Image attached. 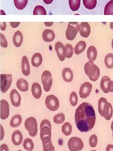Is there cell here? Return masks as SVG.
<instances>
[{"label": "cell", "mask_w": 113, "mask_h": 151, "mask_svg": "<svg viewBox=\"0 0 113 151\" xmlns=\"http://www.w3.org/2000/svg\"><path fill=\"white\" fill-rule=\"evenodd\" d=\"M112 47L113 49V38L112 39Z\"/></svg>", "instance_id": "obj_48"}, {"label": "cell", "mask_w": 113, "mask_h": 151, "mask_svg": "<svg viewBox=\"0 0 113 151\" xmlns=\"http://www.w3.org/2000/svg\"><path fill=\"white\" fill-rule=\"evenodd\" d=\"M92 88V84L88 82H86L82 84L79 91L80 97L82 99L87 98L90 95Z\"/></svg>", "instance_id": "obj_11"}, {"label": "cell", "mask_w": 113, "mask_h": 151, "mask_svg": "<svg viewBox=\"0 0 113 151\" xmlns=\"http://www.w3.org/2000/svg\"><path fill=\"white\" fill-rule=\"evenodd\" d=\"M69 100L70 103L73 106H76L78 102V97L77 93L72 91L70 95Z\"/></svg>", "instance_id": "obj_38"}, {"label": "cell", "mask_w": 113, "mask_h": 151, "mask_svg": "<svg viewBox=\"0 0 113 151\" xmlns=\"http://www.w3.org/2000/svg\"><path fill=\"white\" fill-rule=\"evenodd\" d=\"M79 29L78 22H69L66 30V35L67 40H72L75 37Z\"/></svg>", "instance_id": "obj_5"}, {"label": "cell", "mask_w": 113, "mask_h": 151, "mask_svg": "<svg viewBox=\"0 0 113 151\" xmlns=\"http://www.w3.org/2000/svg\"><path fill=\"white\" fill-rule=\"evenodd\" d=\"M68 146L70 150L77 151L82 150L84 147V143L80 138L72 137L68 141Z\"/></svg>", "instance_id": "obj_7"}, {"label": "cell", "mask_w": 113, "mask_h": 151, "mask_svg": "<svg viewBox=\"0 0 113 151\" xmlns=\"http://www.w3.org/2000/svg\"><path fill=\"white\" fill-rule=\"evenodd\" d=\"M34 15H46V12L44 7L41 5H37L33 10Z\"/></svg>", "instance_id": "obj_35"}, {"label": "cell", "mask_w": 113, "mask_h": 151, "mask_svg": "<svg viewBox=\"0 0 113 151\" xmlns=\"http://www.w3.org/2000/svg\"><path fill=\"white\" fill-rule=\"evenodd\" d=\"M42 36L43 40L45 41L48 42L52 41L55 37L54 32L52 30L49 29L44 30Z\"/></svg>", "instance_id": "obj_18"}, {"label": "cell", "mask_w": 113, "mask_h": 151, "mask_svg": "<svg viewBox=\"0 0 113 151\" xmlns=\"http://www.w3.org/2000/svg\"><path fill=\"white\" fill-rule=\"evenodd\" d=\"M65 120V116L62 113H59L55 115L53 118L54 122L57 124H62Z\"/></svg>", "instance_id": "obj_36"}, {"label": "cell", "mask_w": 113, "mask_h": 151, "mask_svg": "<svg viewBox=\"0 0 113 151\" xmlns=\"http://www.w3.org/2000/svg\"><path fill=\"white\" fill-rule=\"evenodd\" d=\"M24 126L31 137L36 135L38 131L37 124L35 118L32 116L27 118L25 122Z\"/></svg>", "instance_id": "obj_4"}, {"label": "cell", "mask_w": 113, "mask_h": 151, "mask_svg": "<svg viewBox=\"0 0 113 151\" xmlns=\"http://www.w3.org/2000/svg\"><path fill=\"white\" fill-rule=\"evenodd\" d=\"M106 151H113V145L110 144L108 145L106 148Z\"/></svg>", "instance_id": "obj_44"}, {"label": "cell", "mask_w": 113, "mask_h": 151, "mask_svg": "<svg viewBox=\"0 0 113 151\" xmlns=\"http://www.w3.org/2000/svg\"><path fill=\"white\" fill-rule=\"evenodd\" d=\"M84 70L86 75L89 77V79L93 81H97L99 77V69L93 61L89 60L85 63Z\"/></svg>", "instance_id": "obj_3"}, {"label": "cell", "mask_w": 113, "mask_h": 151, "mask_svg": "<svg viewBox=\"0 0 113 151\" xmlns=\"http://www.w3.org/2000/svg\"><path fill=\"white\" fill-rule=\"evenodd\" d=\"M45 103L48 109L51 111L56 110L59 106V101L57 98L53 95H48L46 97Z\"/></svg>", "instance_id": "obj_10"}, {"label": "cell", "mask_w": 113, "mask_h": 151, "mask_svg": "<svg viewBox=\"0 0 113 151\" xmlns=\"http://www.w3.org/2000/svg\"><path fill=\"white\" fill-rule=\"evenodd\" d=\"M22 119L19 114H16L11 118L10 124L12 127H16L19 126L21 123Z\"/></svg>", "instance_id": "obj_27"}, {"label": "cell", "mask_w": 113, "mask_h": 151, "mask_svg": "<svg viewBox=\"0 0 113 151\" xmlns=\"http://www.w3.org/2000/svg\"><path fill=\"white\" fill-rule=\"evenodd\" d=\"M62 76L64 81L70 82L72 81L73 74L72 70L69 68L64 69L62 71Z\"/></svg>", "instance_id": "obj_20"}, {"label": "cell", "mask_w": 113, "mask_h": 151, "mask_svg": "<svg viewBox=\"0 0 113 151\" xmlns=\"http://www.w3.org/2000/svg\"><path fill=\"white\" fill-rule=\"evenodd\" d=\"M43 151H51L54 150V147L53 146L51 140L42 142Z\"/></svg>", "instance_id": "obj_37"}, {"label": "cell", "mask_w": 113, "mask_h": 151, "mask_svg": "<svg viewBox=\"0 0 113 151\" xmlns=\"http://www.w3.org/2000/svg\"><path fill=\"white\" fill-rule=\"evenodd\" d=\"M112 136H113V133H112Z\"/></svg>", "instance_id": "obj_49"}, {"label": "cell", "mask_w": 113, "mask_h": 151, "mask_svg": "<svg viewBox=\"0 0 113 151\" xmlns=\"http://www.w3.org/2000/svg\"><path fill=\"white\" fill-rule=\"evenodd\" d=\"M98 109L99 113L102 116L107 120L110 119L113 115V108L111 104L108 102L104 98L101 97L99 99Z\"/></svg>", "instance_id": "obj_2"}, {"label": "cell", "mask_w": 113, "mask_h": 151, "mask_svg": "<svg viewBox=\"0 0 113 151\" xmlns=\"http://www.w3.org/2000/svg\"><path fill=\"white\" fill-rule=\"evenodd\" d=\"M44 89L46 92L49 91L52 83V78L51 73L48 70L44 71L41 77Z\"/></svg>", "instance_id": "obj_8"}, {"label": "cell", "mask_w": 113, "mask_h": 151, "mask_svg": "<svg viewBox=\"0 0 113 151\" xmlns=\"http://www.w3.org/2000/svg\"><path fill=\"white\" fill-rule=\"evenodd\" d=\"M55 50L59 60H64L66 55V51L65 46L60 42H57L55 46Z\"/></svg>", "instance_id": "obj_12"}, {"label": "cell", "mask_w": 113, "mask_h": 151, "mask_svg": "<svg viewBox=\"0 0 113 151\" xmlns=\"http://www.w3.org/2000/svg\"><path fill=\"white\" fill-rule=\"evenodd\" d=\"M97 3V0H83V4L85 7L90 10L94 9Z\"/></svg>", "instance_id": "obj_32"}, {"label": "cell", "mask_w": 113, "mask_h": 151, "mask_svg": "<svg viewBox=\"0 0 113 151\" xmlns=\"http://www.w3.org/2000/svg\"><path fill=\"white\" fill-rule=\"evenodd\" d=\"M10 95L12 104L14 106H19L20 104L21 97L17 90L16 89H12Z\"/></svg>", "instance_id": "obj_15"}, {"label": "cell", "mask_w": 113, "mask_h": 151, "mask_svg": "<svg viewBox=\"0 0 113 151\" xmlns=\"http://www.w3.org/2000/svg\"><path fill=\"white\" fill-rule=\"evenodd\" d=\"M96 116L93 107L90 104L83 102L77 109L75 115L76 126L81 132L90 131L94 127Z\"/></svg>", "instance_id": "obj_1"}, {"label": "cell", "mask_w": 113, "mask_h": 151, "mask_svg": "<svg viewBox=\"0 0 113 151\" xmlns=\"http://www.w3.org/2000/svg\"><path fill=\"white\" fill-rule=\"evenodd\" d=\"M43 1L46 4H51L53 0H43Z\"/></svg>", "instance_id": "obj_46"}, {"label": "cell", "mask_w": 113, "mask_h": 151, "mask_svg": "<svg viewBox=\"0 0 113 151\" xmlns=\"http://www.w3.org/2000/svg\"><path fill=\"white\" fill-rule=\"evenodd\" d=\"M18 88L21 91L26 92L29 89V84L27 81L22 78L18 79L16 83Z\"/></svg>", "instance_id": "obj_21"}, {"label": "cell", "mask_w": 113, "mask_h": 151, "mask_svg": "<svg viewBox=\"0 0 113 151\" xmlns=\"http://www.w3.org/2000/svg\"><path fill=\"white\" fill-rule=\"evenodd\" d=\"M104 63L106 67L108 68H113V54L111 53L107 54L104 59Z\"/></svg>", "instance_id": "obj_28"}, {"label": "cell", "mask_w": 113, "mask_h": 151, "mask_svg": "<svg viewBox=\"0 0 113 151\" xmlns=\"http://www.w3.org/2000/svg\"><path fill=\"white\" fill-rule=\"evenodd\" d=\"M22 73L25 76H28L30 72V67L27 57L26 56L23 57L21 61Z\"/></svg>", "instance_id": "obj_16"}, {"label": "cell", "mask_w": 113, "mask_h": 151, "mask_svg": "<svg viewBox=\"0 0 113 151\" xmlns=\"http://www.w3.org/2000/svg\"><path fill=\"white\" fill-rule=\"evenodd\" d=\"M40 137L41 139L46 137H51V125L47 119L42 121L40 124Z\"/></svg>", "instance_id": "obj_6"}, {"label": "cell", "mask_w": 113, "mask_h": 151, "mask_svg": "<svg viewBox=\"0 0 113 151\" xmlns=\"http://www.w3.org/2000/svg\"><path fill=\"white\" fill-rule=\"evenodd\" d=\"M107 88L109 92H113V81L111 80L109 82Z\"/></svg>", "instance_id": "obj_42"}, {"label": "cell", "mask_w": 113, "mask_h": 151, "mask_svg": "<svg viewBox=\"0 0 113 151\" xmlns=\"http://www.w3.org/2000/svg\"><path fill=\"white\" fill-rule=\"evenodd\" d=\"M80 0H69V3L71 9L73 11L77 10L80 5Z\"/></svg>", "instance_id": "obj_33"}, {"label": "cell", "mask_w": 113, "mask_h": 151, "mask_svg": "<svg viewBox=\"0 0 113 151\" xmlns=\"http://www.w3.org/2000/svg\"><path fill=\"white\" fill-rule=\"evenodd\" d=\"M11 140L15 145H20L23 141V136L21 132L19 130H16L12 134Z\"/></svg>", "instance_id": "obj_17"}, {"label": "cell", "mask_w": 113, "mask_h": 151, "mask_svg": "<svg viewBox=\"0 0 113 151\" xmlns=\"http://www.w3.org/2000/svg\"><path fill=\"white\" fill-rule=\"evenodd\" d=\"M4 150L9 151V149L7 146L5 144H3L1 146V151Z\"/></svg>", "instance_id": "obj_43"}, {"label": "cell", "mask_w": 113, "mask_h": 151, "mask_svg": "<svg viewBox=\"0 0 113 151\" xmlns=\"http://www.w3.org/2000/svg\"><path fill=\"white\" fill-rule=\"evenodd\" d=\"M23 146L27 151H31L34 148V145L32 140L30 138L25 139L23 143Z\"/></svg>", "instance_id": "obj_31"}, {"label": "cell", "mask_w": 113, "mask_h": 151, "mask_svg": "<svg viewBox=\"0 0 113 151\" xmlns=\"http://www.w3.org/2000/svg\"><path fill=\"white\" fill-rule=\"evenodd\" d=\"M28 0H14L15 7L19 10L23 9L26 6Z\"/></svg>", "instance_id": "obj_34"}, {"label": "cell", "mask_w": 113, "mask_h": 151, "mask_svg": "<svg viewBox=\"0 0 113 151\" xmlns=\"http://www.w3.org/2000/svg\"><path fill=\"white\" fill-rule=\"evenodd\" d=\"M10 24L12 27L13 28H16L18 26L20 23L19 22H10Z\"/></svg>", "instance_id": "obj_45"}, {"label": "cell", "mask_w": 113, "mask_h": 151, "mask_svg": "<svg viewBox=\"0 0 113 151\" xmlns=\"http://www.w3.org/2000/svg\"><path fill=\"white\" fill-rule=\"evenodd\" d=\"M13 40L14 44L16 47H19L21 46L23 41V36L20 31L18 30L15 32Z\"/></svg>", "instance_id": "obj_22"}, {"label": "cell", "mask_w": 113, "mask_h": 151, "mask_svg": "<svg viewBox=\"0 0 113 151\" xmlns=\"http://www.w3.org/2000/svg\"><path fill=\"white\" fill-rule=\"evenodd\" d=\"M111 81L109 76H104L102 78L100 83L101 88L103 91L105 93H107L109 92L108 91L107 87L109 82Z\"/></svg>", "instance_id": "obj_25"}, {"label": "cell", "mask_w": 113, "mask_h": 151, "mask_svg": "<svg viewBox=\"0 0 113 151\" xmlns=\"http://www.w3.org/2000/svg\"><path fill=\"white\" fill-rule=\"evenodd\" d=\"M86 47V42L81 40L78 42L74 47V50L75 54L78 55L82 52Z\"/></svg>", "instance_id": "obj_26"}, {"label": "cell", "mask_w": 113, "mask_h": 151, "mask_svg": "<svg viewBox=\"0 0 113 151\" xmlns=\"http://www.w3.org/2000/svg\"><path fill=\"white\" fill-rule=\"evenodd\" d=\"M12 80L11 74H1L0 75V87L2 92L5 93L11 86Z\"/></svg>", "instance_id": "obj_9"}, {"label": "cell", "mask_w": 113, "mask_h": 151, "mask_svg": "<svg viewBox=\"0 0 113 151\" xmlns=\"http://www.w3.org/2000/svg\"><path fill=\"white\" fill-rule=\"evenodd\" d=\"M104 14V15H113V0L110 1L106 5Z\"/></svg>", "instance_id": "obj_29"}, {"label": "cell", "mask_w": 113, "mask_h": 151, "mask_svg": "<svg viewBox=\"0 0 113 151\" xmlns=\"http://www.w3.org/2000/svg\"><path fill=\"white\" fill-rule=\"evenodd\" d=\"M79 33L83 37L86 38L89 37L91 32V28L89 24L86 22H82L79 25Z\"/></svg>", "instance_id": "obj_14"}, {"label": "cell", "mask_w": 113, "mask_h": 151, "mask_svg": "<svg viewBox=\"0 0 113 151\" xmlns=\"http://www.w3.org/2000/svg\"><path fill=\"white\" fill-rule=\"evenodd\" d=\"M65 46L66 51V57L67 58H70L73 55V47L72 45L70 44H67Z\"/></svg>", "instance_id": "obj_39"}, {"label": "cell", "mask_w": 113, "mask_h": 151, "mask_svg": "<svg viewBox=\"0 0 113 151\" xmlns=\"http://www.w3.org/2000/svg\"><path fill=\"white\" fill-rule=\"evenodd\" d=\"M87 56L89 60L94 61L97 57V51L94 46H90L88 48L87 52Z\"/></svg>", "instance_id": "obj_23"}, {"label": "cell", "mask_w": 113, "mask_h": 151, "mask_svg": "<svg viewBox=\"0 0 113 151\" xmlns=\"http://www.w3.org/2000/svg\"><path fill=\"white\" fill-rule=\"evenodd\" d=\"M31 91L32 95L35 99H38L40 97L42 90L39 83L36 82L34 83L31 86Z\"/></svg>", "instance_id": "obj_19"}, {"label": "cell", "mask_w": 113, "mask_h": 151, "mask_svg": "<svg viewBox=\"0 0 113 151\" xmlns=\"http://www.w3.org/2000/svg\"><path fill=\"white\" fill-rule=\"evenodd\" d=\"M42 61V57L40 53H36L32 56L31 62L33 66L35 67H39L41 64Z\"/></svg>", "instance_id": "obj_24"}, {"label": "cell", "mask_w": 113, "mask_h": 151, "mask_svg": "<svg viewBox=\"0 0 113 151\" xmlns=\"http://www.w3.org/2000/svg\"><path fill=\"white\" fill-rule=\"evenodd\" d=\"M111 129L113 132V121H112L111 125Z\"/></svg>", "instance_id": "obj_47"}, {"label": "cell", "mask_w": 113, "mask_h": 151, "mask_svg": "<svg viewBox=\"0 0 113 151\" xmlns=\"http://www.w3.org/2000/svg\"><path fill=\"white\" fill-rule=\"evenodd\" d=\"M62 131L66 136L70 135L72 131V127L70 124L68 122L64 124L62 127Z\"/></svg>", "instance_id": "obj_30"}, {"label": "cell", "mask_w": 113, "mask_h": 151, "mask_svg": "<svg viewBox=\"0 0 113 151\" xmlns=\"http://www.w3.org/2000/svg\"><path fill=\"white\" fill-rule=\"evenodd\" d=\"M97 136L95 134H93L90 137L89 143L90 146L91 147H95L97 144Z\"/></svg>", "instance_id": "obj_40"}, {"label": "cell", "mask_w": 113, "mask_h": 151, "mask_svg": "<svg viewBox=\"0 0 113 151\" xmlns=\"http://www.w3.org/2000/svg\"><path fill=\"white\" fill-rule=\"evenodd\" d=\"M0 35L1 46L4 48L7 47V42L5 37L3 34L1 33Z\"/></svg>", "instance_id": "obj_41"}, {"label": "cell", "mask_w": 113, "mask_h": 151, "mask_svg": "<svg viewBox=\"0 0 113 151\" xmlns=\"http://www.w3.org/2000/svg\"><path fill=\"white\" fill-rule=\"evenodd\" d=\"M9 114V105L7 101L2 99L0 101V118L3 120L6 119Z\"/></svg>", "instance_id": "obj_13"}]
</instances>
